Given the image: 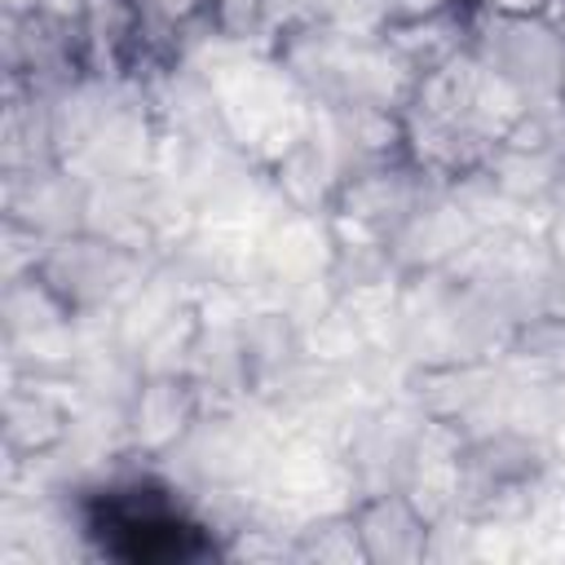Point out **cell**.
Listing matches in <instances>:
<instances>
[{
  "mask_svg": "<svg viewBox=\"0 0 565 565\" xmlns=\"http://www.w3.org/2000/svg\"><path fill=\"white\" fill-rule=\"evenodd\" d=\"M349 512H353L366 561H419V556H428V539L437 525L428 521V512L406 490H375Z\"/></svg>",
  "mask_w": 565,
  "mask_h": 565,
  "instance_id": "3957f363",
  "label": "cell"
},
{
  "mask_svg": "<svg viewBox=\"0 0 565 565\" xmlns=\"http://www.w3.org/2000/svg\"><path fill=\"white\" fill-rule=\"evenodd\" d=\"M199 419H203V393L185 371L146 375V384L132 397V437L150 455L177 450Z\"/></svg>",
  "mask_w": 565,
  "mask_h": 565,
  "instance_id": "277c9868",
  "label": "cell"
},
{
  "mask_svg": "<svg viewBox=\"0 0 565 565\" xmlns=\"http://www.w3.org/2000/svg\"><path fill=\"white\" fill-rule=\"evenodd\" d=\"M486 9L490 13H525V18H534V13H552L556 0H486Z\"/></svg>",
  "mask_w": 565,
  "mask_h": 565,
  "instance_id": "8992f818",
  "label": "cell"
},
{
  "mask_svg": "<svg viewBox=\"0 0 565 565\" xmlns=\"http://www.w3.org/2000/svg\"><path fill=\"white\" fill-rule=\"evenodd\" d=\"M71 433V415L62 402H53L49 393H9V419H4V437L13 455H44L57 441H66Z\"/></svg>",
  "mask_w": 565,
  "mask_h": 565,
  "instance_id": "5b68a950",
  "label": "cell"
},
{
  "mask_svg": "<svg viewBox=\"0 0 565 565\" xmlns=\"http://www.w3.org/2000/svg\"><path fill=\"white\" fill-rule=\"evenodd\" d=\"M31 274L62 300L66 313H88L141 287V252L106 234L79 230V234H57L35 256Z\"/></svg>",
  "mask_w": 565,
  "mask_h": 565,
  "instance_id": "7a4b0ae2",
  "label": "cell"
},
{
  "mask_svg": "<svg viewBox=\"0 0 565 565\" xmlns=\"http://www.w3.org/2000/svg\"><path fill=\"white\" fill-rule=\"evenodd\" d=\"M194 525L177 499L154 481H115L88 499L84 534L102 543L106 556L119 561H185L203 552Z\"/></svg>",
  "mask_w": 565,
  "mask_h": 565,
  "instance_id": "6da1fadb",
  "label": "cell"
},
{
  "mask_svg": "<svg viewBox=\"0 0 565 565\" xmlns=\"http://www.w3.org/2000/svg\"><path fill=\"white\" fill-rule=\"evenodd\" d=\"M561 102H565V40H561Z\"/></svg>",
  "mask_w": 565,
  "mask_h": 565,
  "instance_id": "52a82bcc",
  "label": "cell"
}]
</instances>
